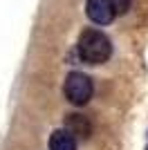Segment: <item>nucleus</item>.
Listing matches in <instances>:
<instances>
[{
	"instance_id": "obj_5",
	"label": "nucleus",
	"mask_w": 148,
	"mask_h": 150,
	"mask_svg": "<svg viewBox=\"0 0 148 150\" xmlns=\"http://www.w3.org/2000/svg\"><path fill=\"white\" fill-rule=\"evenodd\" d=\"M65 130H68L70 134H79V137H90L92 128H90V121L83 119L81 114H70V117H68V128H65Z\"/></svg>"
},
{
	"instance_id": "obj_3",
	"label": "nucleus",
	"mask_w": 148,
	"mask_h": 150,
	"mask_svg": "<svg viewBox=\"0 0 148 150\" xmlns=\"http://www.w3.org/2000/svg\"><path fill=\"white\" fill-rule=\"evenodd\" d=\"M85 11H88V18L97 25H108L115 20V9H112L110 0H88Z\"/></svg>"
},
{
	"instance_id": "obj_7",
	"label": "nucleus",
	"mask_w": 148,
	"mask_h": 150,
	"mask_svg": "<svg viewBox=\"0 0 148 150\" xmlns=\"http://www.w3.org/2000/svg\"><path fill=\"white\" fill-rule=\"evenodd\" d=\"M146 150H148V146H146Z\"/></svg>"
},
{
	"instance_id": "obj_6",
	"label": "nucleus",
	"mask_w": 148,
	"mask_h": 150,
	"mask_svg": "<svg viewBox=\"0 0 148 150\" xmlns=\"http://www.w3.org/2000/svg\"><path fill=\"white\" fill-rule=\"evenodd\" d=\"M112 9H115V16L117 13H126L130 9V0H110Z\"/></svg>"
},
{
	"instance_id": "obj_2",
	"label": "nucleus",
	"mask_w": 148,
	"mask_h": 150,
	"mask_svg": "<svg viewBox=\"0 0 148 150\" xmlns=\"http://www.w3.org/2000/svg\"><path fill=\"white\" fill-rule=\"evenodd\" d=\"M65 96L74 105H85L92 96V81L81 72H72L65 79Z\"/></svg>"
},
{
	"instance_id": "obj_4",
	"label": "nucleus",
	"mask_w": 148,
	"mask_h": 150,
	"mask_svg": "<svg viewBox=\"0 0 148 150\" xmlns=\"http://www.w3.org/2000/svg\"><path fill=\"white\" fill-rule=\"evenodd\" d=\"M49 148L52 150H76V139L68 130H56L49 139Z\"/></svg>"
},
{
	"instance_id": "obj_1",
	"label": "nucleus",
	"mask_w": 148,
	"mask_h": 150,
	"mask_svg": "<svg viewBox=\"0 0 148 150\" xmlns=\"http://www.w3.org/2000/svg\"><path fill=\"white\" fill-rule=\"evenodd\" d=\"M112 54V45L103 31L99 29H85L79 38V56L90 65L105 63Z\"/></svg>"
}]
</instances>
